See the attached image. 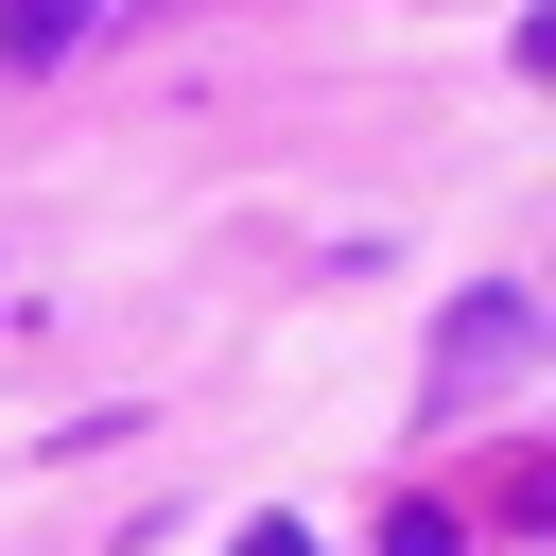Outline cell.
I'll return each mask as SVG.
<instances>
[{
    "label": "cell",
    "mask_w": 556,
    "mask_h": 556,
    "mask_svg": "<svg viewBox=\"0 0 556 556\" xmlns=\"http://www.w3.org/2000/svg\"><path fill=\"white\" fill-rule=\"evenodd\" d=\"M70 35H87V0H0V70H52Z\"/></svg>",
    "instance_id": "6da1fadb"
},
{
    "label": "cell",
    "mask_w": 556,
    "mask_h": 556,
    "mask_svg": "<svg viewBox=\"0 0 556 556\" xmlns=\"http://www.w3.org/2000/svg\"><path fill=\"white\" fill-rule=\"evenodd\" d=\"M243 556H313V539H295V521H261V539H243Z\"/></svg>",
    "instance_id": "7a4b0ae2"
}]
</instances>
